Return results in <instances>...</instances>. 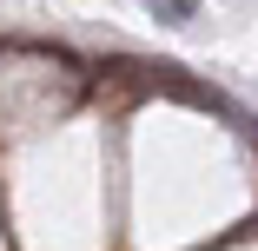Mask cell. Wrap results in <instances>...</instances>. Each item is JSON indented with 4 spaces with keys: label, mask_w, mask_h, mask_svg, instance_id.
<instances>
[{
    "label": "cell",
    "mask_w": 258,
    "mask_h": 251,
    "mask_svg": "<svg viewBox=\"0 0 258 251\" xmlns=\"http://www.w3.org/2000/svg\"><path fill=\"white\" fill-rule=\"evenodd\" d=\"M146 7H152L159 27H192L199 20V0H146Z\"/></svg>",
    "instance_id": "cell-1"
}]
</instances>
